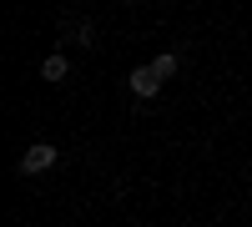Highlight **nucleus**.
I'll list each match as a JSON object with an SVG mask.
<instances>
[{
  "label": "nucleus",
  "mask_w": 252,
  "mask_h": 227,
  "mask_svg": "<svg viewBox=\"0 0 252 227\" xmlns=\"http://www.w3.org/2000/svg\"><path fill=\"white\" fill-rule=\"evenodd\" d=\"M56 157H61V152L51 147V141H35V147H26V157H20L15 167H20V177H35V172H51Z\"/></svg>",
  "instance_id": "nucleus-1"
},
{
  "label": "nucleus",
  "mask_w": 252,
  "mask_h": 227,
  "mask_svg": "<svg viewBox=\"0 0 252 227\" xmlns=\"http://www.w3.org/2000/svg\"><path fill=\"white\" fill-rule=\"evenodd\" d=\"M126 86H131V96H141V101H152V96L161 91V76H157L152 66H136L131 76H126Z\"/></svg>",
  "instance_id": "nucleus-2"
},
{
  "label": "nucleus",
  "mask_w": 252,
  "mask_h": 227,
  "mask_svg": "<svg viewBox=\"0 0 252 227\" xmlns=\"http://www.w3.org/2000/svg\"><path fill=\"white\" fill-rule=\"evenodd\" d=\"M40 76L46 81H66V56H46L40 61Z\"/></svg>",
  "instance_id": "nucleus-3"
},
{
  "label": "nucleus",
  "mask_w": 252,
  "mask_h": 227,
  "mask_svg": "<svg viewBox=\"0 0 252 227\" xmlns=\"http://www.w3.org/2000/svg\"><path fill=\"white\" fill-rule=\"evenodd\" d=\"M152 71H157L161 81H166V76H177V56H172V51H166V56H157V61H152Z\"/></svg>",
  "instance_id": "nucleus-4"
}]
</instances>
